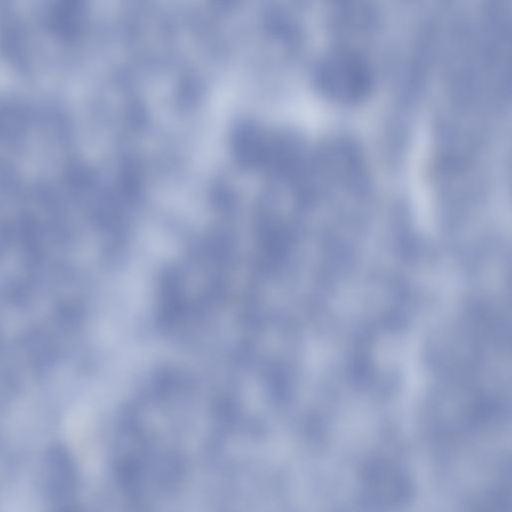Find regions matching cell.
Masks as SVG:
<instances>
[{
	"mask_svg": "<svg viewBox=\"0 0 512 512\" xmlns=\"http://www.w3.org/2000/svg\"><path fill=\"white\" fill-rule=\"evenodd\" d=\"M324 88L342 100L358 99L370 86V74L361 60L347 52H340L324 64Z\"/></svg>",
	"mask_w": 512,
	"mask_h": 512,
	"instance_id": "cell-2",
	"label": "cell"
},
{
	"mask_svg": "<svg viewBox=\"0 0 512 512\" xmlns=\"http://www.w3.org/2000/svg\"><path fill=\"white\" fill-rule=\"evenodd\" d=\"M182 372L163 373L135 396L118 434V474L136 503H159L182 488L203 456L215 449L225 419Z\"/></svg>",
	"mask_w": 512,
	"mask_h": 512,
	"instance_id": "cell-1",
	"label": "cell"
}]
</instances>
